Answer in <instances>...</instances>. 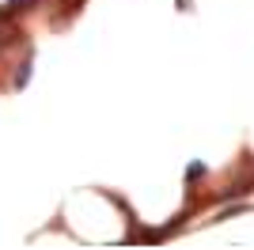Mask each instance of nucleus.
Segmentation results:
<instances>
[{"instance_id":"1","label":"nucleus","mask_w":254,"mask_h":250,"mask_svg":"<svg viewBox=\"0 0 254 250\" xmlns=\"http://www.w3.org/2000/svg\"><path fill=\"white\" fill-rule=\"evenodd\" d=\"M201 175H205V167H201V163H193L190 171H186V178H201Z\"/></svg>"}]
</instances>
